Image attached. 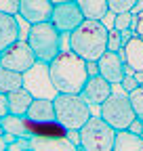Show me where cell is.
Returning a JSON list of instances; mask_svg holds the SVG:
<instances>
[{"instance_id": "obj_6", "label": "cell", "mask_w": 143, "mask_h": 151, "mask_svg": "<svg viewBox=\"0 0 143 151\" xmlns=\"http://www.w3.org/2000/svg\"><path fill=\"white\" fill-rule=\"evenodd\" d=\"M99 116L114 130H126L129 124L137 118L131 107L129 94H116V92H112L110 99L99 105Z\"/></svg>"}, {"instance_id": "obj_22", "label": "cell", "mask_w": 143, "mask_h": 151, "mask_svg": "<svg viewBox=\"0 0 143 151\" xmlns=\"http://www.w3.org/2000/svg\"><path fill=\"white\" fill-rule=\"evenodd\" d=\"M129 101H131V107L135 111V116L143 122V86H137L135 90L129 92Z\"/></svg>"}, {"instance_id": "obj_37", "label": "cell", "mask_w": 143, "mask_h": 151, "mask_svg": "<svg viewBox=\"0 0 143 151\" xmlns=\"http://www.w3.org/2000/svg\"><path fill=\"white\" fill-rule=\"evenodd\" d=\"M0 124H2V118H0Z\"/></svg>"}, {"instance_id": "obj_5", "label": "cell", "mask_w": 143, "mask_h": 151, "mask_svg": "<svg viewBox=\"0 0 143 151\" xmlns=\"http://www.w3.org/2000/svg\"><path fill=\"white\" fill-rule=\"evenodd\" d=\"M78 145L84 151H112L116 130L101 116H91L88 122L78 130Z\"/></svg>"}, {"instance_id": "obj_3", "label": "cell", "mask_w": 143, "mask_h": 151, "mask_svg": "<svg viewBox=\"0 0 143 151\" xmlns=\"http://www.w3.org/2000/svg\"><path fill=\"white\" fill-rule=\"evenodd\" d=\"M25 42L32 48L36 61L46 63V65L61 52V34L55 29V25L51 21L30 25Z\"/></svg>"}, {"instance_id": "obj_23", "label": "cell", "mask_w": 143, "mask_h": 151, "mask_svg": "<svg viewBox=\"0 0 143 151\" xmlns=\"http://www.w3.org/2000/svg\"><path fill=\"white\" fill-rule=\"evenodd\" d=\"M137 4V0H107V6H110V13L120 15V13H131Z\"/></svg>"}, {"instance_id": "obj_17", "label": "cell", "mask_w": 143, "mask_h": 151, "mask_svg": "<svg viewBox=\"0 0 143 151\" xmlns=\"http://www.w3.org/2000/svg\"><path fill=\"white\" fill-rule=\"evenodd\" d=\"M15 40H19V25L17 19L11 15L0 13V52H2L9 44H13Z\"/></svg>"}, {"instance_id": "obj_13", "label": "cell", "mask_w": 143, "mask_h": 151, "mask_svg": "<svg viewBox=\"0 0 143 151\" xmlns=\"http://www.w3.org/2000/svg\"><path fill=\"white\" fill-rule=\"evenodd\" d=\"M30 151H76L78 145L69 137H32L27 139Z\"/></svg>"}, {"instance_id": "obj_30", "label": "cell", "mask_w": 143, "mask_h": 151, "mask_svg": "<svg viewBox=\"0 0 143 151\" xmlns=\"http://www.w3.org/2000/svg\"><path fill=\"white\" fill-rule=\"evenodd\" d=\"M9 116V101H6V94L0 92V118Z\"/></svg>"}, {"instance_id": "obj_34", "label": "cell", "mask_w": 143, "mask_h": 151, "mask_svg": "<svg viewBox=\"0 0 143 151\" xmlns=\"http://www.w3.org/2000/svg\"><path fill=\"white\" fill-rule=\"evenodd\" d=\"M53 4H61V2H76V0H51Z\"/></svg>"}, {"instance_id": "obj_33", "label": "cell", "mask_w": 143, "mask_h": 151, "mask_svg": "<svg viewBox=\"0 0 143 151\" xmlns=\"http://www.w3.org/2000/svg\"><path fill=\"white\" fill-rule=\"evenodd\" d=\"M6 147H9V143L4 141V137H0V151H6Z\"/></svg>"}, {"instance_id": "obj_12", "label": "cell", "mask_w": 143, "mask_h": 151, "mask_svg": "<svg viewBox=\"0 0 143 151\" xmlns=\"http://www.w3.org/2000/svg\"><path fill=\"white\" fill-rule=\"evenodd\" d=\"M110 94H112V84L107 82L105 78H101V76H91V78L86 80L82 92H80V97L88 103V105H101L103 101L110 99Z\"/></svg>"}, {"instance_id": "obj_9", "label": "cell", "mask_w": 143, "mask_h": 151, "mask_svg": "<svg viewBox=\"0 0 143 151\" xmlns=\"http://www.w3.org/2000/svg\"><path fill=\"white\" fill-rule=\"evenodd\" d=\"M84 21V15L76 2H61V4H53V15H51V23L55 25L59 34H72L80 23Z\"/></svg>"}, {"instance_id": "obj_29", "label": "cell", "mask_w": 143, "mask_h": 151, "mask_svg": "<svg viewBox=\"0 0 143 151\" xmlns=\"http://www.w3.org/2000/svg\"><path fill=\"white\" fill-rule=\"evenodd\" d=\"M129 132H133V134H139L141 137V132H143V122L139 120V118H135L131 124H129V128H126Z\"/></svg>"}, {"instance_id": "obj_18", "label": "cell", "mask_w": 143, "mask_h": 151, "mask_svg": "<svg viewBox=\"0 0 143 151\" xmlns=\"http://www.w3.org/2000/svg\"><path fill=\"white\" fill-rule=\"evenodd\" d=\"M76 4L80 6L84 19H95V21H103L105 15L110 13L107 0H76Z\"/></svg>"}, {"instance_id": "obj_15", "label": "cell", "mask_w": 143, "mask_h": 151, "mask_svg": "<svg viewBox=\"0 0 143 151\" xmlns=\"http://www.w3.org/2000/svg\"><path fill=\"white\" fill-rule=\"evenodd\" d=\"M6 101H9V113H11V116L23 118L25 111H27L30 105H32V101H34V94H32L27 88L21 86L19 90L9 92V94H6Z\"/></svg>"}, {"instance_id": "obj_38", "label": "cell", "mask_w": 143, "mask_h": 151, "mask_svg": "<svg viewBox=\"0 0 143 151\" xmlns=\"http://www.w3.org/2000/svg\"><path fill=\"white\" fill-rule=\"evenodd\" d=\"M141 139H143V132H141Z\"/></svg>"}, {"instance_id": "obj_26", "label": "cell", "mask_w": 143, "mask_h": 151, "mask_svg": "<svg viewBox=\"0 0 143 151\" xmlns=\"http://www.w3.org/2000/svg\"><path fill=\"white\" fill-rule=\"evenodd\" d=\"M0 13L15 17L19 13V0H0Z\"/></svg>"}, {"instance_id": "obj_1", "label": "cell", "mask_w": 143, "mask_h": 151, "mask_svg": "<svg viewBox=\"0 0 143 151\" xmlns=\"http://www.w3.org/2000/svg\"><path fill=\"white\" fill-rule=\"evenodd\" d=\"M48 76H51V82L57 92L80 94L88 80L86 61L80 59L78 55H74L72 50L59 52L48 63Z\"/></svg>"}, {"instance_id": "obj_20", "label": "cell", "mask_w": 143, "mask_h": 151, "mask_svg": "<svg viewBox=\"0 0 143 151\" xmlns=\"http://www.w3.org/2000/svg\"><path fill=\"white\" fill-rule=\"evenodd\" d=\"M21 86H23V73H17V71L0 67V92L9 94V92L19 90Z\"/></svg>"}, {"instance_id": "obj_21", "label": "cell", "mask_w": 143, "mask_h": 151, "mask_svg": "<svg viewBox=\"0 0 143 151\" xmlns=\"http://www.w3.org/2000/svg\"><path fill=\"white\" fill-rule=\"evenodd\" d=\"M2 130L6 132V134H13V137H17V139H27V130H25V126H23V118H19V116H4L2 118Z\"/></svg>"}, {"instance_id": "obj_19", "label": "cell", "mask_w": 143, "mask_h": 151, "mask_svg": "<svg viewBox=\"0 0 143 151\" xmlns=\"http://www.w3.org/2000/svg\"><path fill=\"white\" fill-rule=\"evenodd\" d=\"M112 151H143V139L129 130H116Z\"/></svg>"}, {"instance_id": "obj_7", "label": "cell", "mask_w": 143, "mask_h": 151, "mask_svg": "<svg viewBox=\"0 0 143 151\" xmlns=\"http://www.w3.org/2000/svg\"><path fill=\"white\" fill-rule=\"evenodd\" d=\"M23 88H27L34 99H55V86L51 82V76H48V65L36 61L25 73H23Z\"/></svg>"}, {"instance_id": "obj_32", "label": "cell", "mask_w": 143, "mask_h": 151, "mask_svg": "<svg viewBox=\"0 0 143 151\" xmlns=\"http://www.w3.org/2000/svg\"><path fill=\"white\" fill-rule=\"evenodd\" d=\"M135 36H139V38H143V19H137V25H135Z\"/></svg>"}, {"instance_id": "obj_11", "label": "cell", "mask_w": 143, "mask_h": 151, "mask_svg": "<svg viewBox=\"0 0 143 151\" xmlns=\"http://www.w3.org/2000/svg\"><path fill=\"white\" fill-rule=\"evenodd\" d=\"M97 67H99V76L105 78L110 84H120L124 80V59L120 57V52H110L105 50L99 61H97Z\"/></svg>"}, {"instance_id": "obj_36", "label": "cell", "mask_w": 143, "mask_h": 151, "mask_svg": "<svg viewBox=\"0 0 143 151\" xmlns=\"http://www.w3.org/2000/svg\"><path fill=\"white\" fill-rule=\"evenodd\" d=\"M76 151H84V149H82V147H80V145H78V149H76Z\"/></svg>"}, {"instance_id": "obj_10", "label": "cell", "mask_w": 143, "mask_h": 151, "mask_svg": "<svg viewBox=\"0 0 143 151\" xmlns=\"http://www.w3.org/2000/svg\"><path fill=\"white\" fill-rule=\"evenodd\" d=\"M19 15L30 25L51 21L53 2L51 0H19Z\"/></svg>"}, {"instance_id": "obj_24", "label": "cell", "mask_w": 143, "mask_h": 151, "mask_svg": "<svg viewBox=\"0 0 143 151\" xmlns=\"http://www.w3.org/2000/svg\"><path fill=\"white\" fill-rule=\"evenodd\" d=\"M124 46V40H122V34L112 27V29H107V50L110 52H120Z\"/></svg>"}, {"instance_id": "obj_25", "label": "cell", "mask_w": 143, "mask_h": 151, "mask_svg": "<svg viewBox=\"0 0 143 151\" xmlns=\"http://www.w3.org/2000/svg\"><path fill=\"white\" fill-rule=\"evenodd\" d=\"M114 27L118 32H124V29H131V23H133V13H120V15H114Z\"/></svg>"}, {"instance_id": "obj_14", "label": "cell", "mask_w": 143, "mask_h": 151, "mask_svg": "<svg viewBox=\"0 0 143 151\" xmlns=\"http://www.w3.org/2000/svg\"><path fill=\"white\" fill-rule=\"evenodd\" d=\"M120 57L124 59V65L133 73H141L143 71V38L133 36L129 42H124Z\"/></svg>"}, {"instance_id": "obj_28", "label": "cell", "mask_w": 143, "mask_h": 151, "mask_svg": "<svg viewBox=\"0 0 143 151\" xmlns=\"http://www.w3.org/2000/svg\"><path fill=\"white\" fill-rule=\"evenodd\" d=\"M122 86H124V90L126 92H131V90H135L139 84H137V76H124V80L120 82Z\"/></svg>"}, {"instance_id": "obj_16", "label": "cell", "mask_w": 143, "mask_h": 151, "mask_svg": "<svg viewBox=\"0 0 143 151\" xmlns=\"http://www.w3.org/2000/svg\"><path fill=\"white\" fill-rule=\"evenodd\" d=\"M23 118H27L32 122H53V120H55V107H53V101L51 99H34Z\"/></svg>"}, {"instance_id": "obj_2", "label": "cell", "mask_w": 143, "mask_h": 151, "mask_svg": "<svg viewBox=\"0 0 143 151\" xmlns=\"http://www.w3.org/2000/svg\"><path fill=\"white\" fill-rule=\"evenodd\" d=\"M69 50L84 61H99V57L107 50V27L103 21L84 19L69 34Z\"/></svg>"}, {"instance_id": "obj_31", "label": "cell", "mask_w": 143, "mask_h": 151, "mask_svg": "<svg viewBox=\"0 0 143 151\" xmlns=\"http://www.w3.org/2000/svg\"><path fill=\"white\" fill-rule=\"evenodd\" d=\"M86 71H88V78H91V76H99L97 61H86Z\"/></svg>"}, {"instance_id": "obj_8", "label": "cell", "mask_w": 143, "mask_h": 151, "mask_svg": "<svg viewBox=\"0 0 143 151\" xmlns=\"http://www.w3.org/2000/svg\"><path fill=\"white\" fill-rule=\"evenodd\" d=\"M34 63H36V57L25 40H15L0 52V67L17 73H25Z\"/></svg>"}, {"instance_id": "obj_4", "label": "cell", "mask_w": 143, "mask_h": 151, "mask_svg": "<svg viewBox=\"0 0 143 151\" xmlns=\"http://www.w3.org/2000/svg\"><path fill=\"white\" fill-rule=\"evenodd\" d=\"M53 107H55V120L67 130H80L91 118V105L80 94L57 92L53 99Z\"/></svg>"}, {"instance_id": "obj_27", "label": "cell", "mask_w": 143, "mask_h": 151, "mask_svg": "<svg viewBox=\"0 0 143 151\" xmlns=\"http://www.w3.org/2000/svg\"><path fill=\"white\" fill-rule=\"evenodd\" d=\"M6 151H30V149H27V139H15V141L6 147Z\"/></svg>"}, {"instance_id": "obj_35", "label": "cell", "mask_w": 143, "mask_h": 151, "mask_svg": "<svg viewBox=\"0 0 143 151\" xmlns=\"http://www.w3.org/2000/svg\"><path fill=\"white\" fill-rule=\"evenodd\" d=\"M137 19H143V11H141V13H139V15H137Z\"/></svg>"}]
</instances>
